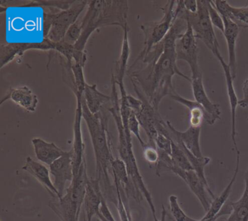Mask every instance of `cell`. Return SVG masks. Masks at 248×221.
<instances>
[{"mask_svg": "<svg viewBox=\"0 0 248 221\" xmlns=\"http://www.w3.org/2000/svg\"><path fill=\"white\" fill-rule=\"evenodd\" d=\"M189 23L187 21V29L175 42L177 61H184L190 67L191 80L202 77L198 63L197 41Z\"/></svg>", "mask_w": 248, "mask_h": 221, "instance_id": "8", "label": "cell"}, {"mask_svg": "<svg viewBox=\"0 0 248 221\" xmlns=\"http://www.w3.org/2000/svg\"><path fill=\"white\" fill-rule=\"evenodd\" d=\"M76 0H34L30 1L24 4L21 7L24 8H31V7H46L49 9L61 10V11H66L69 9L75 3Z\"/></svg>", "mask_w": 248, "mask_h": 221, "instance_id": "27", "label": "cell"}, {"mask_svg": "<svg viewBox=\"0 0 248 221\" xmlns=\"http://www.w3.org/2000/svg\"><path fill=\"white\" fill-rule=\"evenodd\" d=\"M217 60L220 62L223 72H224L225 79H226V90H227V95L229 97V104H230L231 116H232V131H231V137L233 142V148H234L236 154H240L239 148H238L237 142H236V109L239 105V100L237 95L233 87V80L232 78V72L229 65L226 64L223 60L221 54L217 55L216 56Z\"/></svg>", "mask_w": 248, "mask_h": 221, "instance_id": "14", "label": "cell"}, {"mask_svg": "<svg viewBox=\"0 0 248 221\" xmlns=\"http://www.w3.org/2000/svg\"><path fill=\"white\" fill-rule=\"evenodd\" d=\"M175 3L176 1H168L164 8V16L162 19L155 22L144 23L140 26V30L144 34V43L143 49L133 65L142 62L149 51L166 37L177 18L175 14Z\"/></svg>", "mask_w": 248, "mask_h": 221, "instance_id": "6", "label": "cell"}, {"mask_svg": "<svg viewBox=\"0 0 248 221\" xmlns=\"http://www.w3.org/2000/svg\"><path fill=\"white\" fill-rule=\"evenodd\" d=\"M184 8L186 11L191 14H195L198 9V4L196 0H187V1H183Z\"/></svg>", "mask_w": 248, "mask_h": 221, "instance_id": "38", "label": "cell"}, {"mask_svg": "<svg viewBox=\"0 0 248 221\" xmlns=\"http://www.w3.org/2000/svg\"><path fill=\"white\" fill-rule=\"evenodd\" d=\"M224 21V35L227 45L228 55H229V65L232 72L233 81L236 78V41L239 34L240 27L233 22L232 20L227 18H223Z\"/></svg>", "mask_w": 248, "mask_h": 221, "instance_id": "18", "label": "cell"}, {"mask_svg": "<svg viewBox=\"0 0 248 221\" xmlns=\"http://www.w3.org/2000/svg\"></svg>", "mask_w": 248, "mask_h": 221, "instance_id": "42", "label": "cell"}, {"mask_svg": "<svg viewBox=\"0 0 248 221\" xmlns=\"http://www.w3.org/2000/svg\"><path fill=\"white\" fill-rule=\"evenodd\" d=\"M140 123H139L136 114L131 110V113H130V117H129L128 119V129L130 130V133L133 134L136 136L139 142H140L142 148H143L146 145V143H145L144 141L142 139L141 136H140Z\"/></svg>", "mask_w": 248, "mask_h": 221, "instance_id": "35", "label": "cell"}, {"mask_svg": "<svg viewBox=\"0 0 248 221\" xmlns=\"http://www.w3.org/2000/svg\"><path fill=\"white\" fill-rule=\"evenodd\" d=\"M82 118L85 120L95 158V178L101 186L103 194L107 200L117 204V196L114 190L115 186L111 184L110 175L111 173V164L115 158L111 151V139L108 130V117L104 110V107L97 114L91 113L85 97H82Z\"/></svg>", "mask_w": 248, "mask_h": 221, "instance_id": "2", "label": "cell"}, {"mask_svg": "<svg viewBox=\"0 0 248 221\" xmlns=\"http://www.w3.org/2000/svg\"><path fill=\"white\" fill-rule=\"evenodd\" d=\"M83 68L84 67L82 65L76 63V62H72V72H73L75 84H76L77 88H78V91H78L80 94H84L85 85L87 84L85 82V76H84Z\"/></svg>", "mask_w": 248, "mask_h": 221, "instance_id": "31", "label": "cell"}, {"mask_svg": "<svg viewBox=\"0 0 248 221\" xmlns=\"http://www.w3.org/2000/svg\"><path fill=\"white\" fill-rule=\"evenodd\" d=\"M88 1L76 0L69 9L55 13H44L43 36L54 43L62 41L69 29L78 21L79 15L88 7Z\"/></svg>", "mask_w": 248, "mask_h": 221, "instance_id": "5", "label": "cell"}, {"mask_svg": "<svg viewBox=\"0 0 248 221\" xmlns=\"http://www.w3.org/2000/svg\"><path fill=\"white\" fill-rule=\"evenodd\" d=\"M84 221H87L86 218L85 216H84Z\"/></svg>", "mask_w": 248, "mask_h": 221, "instance_id": "41", "label": "cell"}, {"mask_svg": "<svg viewBox=\"0 0 248 221\" xmlns=\"http://www.w3.org/2000/svg\"><path fill=\"white\" fill-rule=\"evenodd\" d=\"M81 34H82L81 20L78 19V21L69 29L63 40L72 46H75L80 38Z\"/></svg>", "mask_w": 248, "mask_h": 221, "instance_id": "32", "label": "cell"}, {"mask_svg": "<svg viewBox=\"0 0 248 221\" xmlns=\"http://www.w3.org/2000/svg\"><path fill=\"white\" fill-rule=\"evenodd\" d=\"M168 215V212L165 209V206L162 205V215H161V220L159 221L156 216H154V221H166V216Z\"/></svg>", "mask_w": 248, "mask_h": 221, "instance_id": "39", "label": "cell"}, {"mask_svg": "<svg viewBox=\"0 0 248 221\" xmlns=\"http://www.w3.org/2000/svg\"><path fill=\"white\" fill-rule=\"evenodd\" d=\"M84 97L88 109L93 114L99 113L104 108L105 104L111 102V96L106 95L100 92L95 84L90 85L86 84L84 91Z\"/></svg>", "mask_w": 248, "mask_h": 221, "instance_id": "22", "label": "cell"}, {"mask_svg": "<svg viewBox=\"0 0 248 221\" xmlns=\"http://www.w3.org/2000/svg\"><path fill=\"white\" fill-rule=\"evenodd\" d=\"M171 157L175 166L186 170L189 171L193 170L192 166L190 163L189 160L187 158L182 148L172 139V151H171Z\"/></svg>", "mask_w": 248, "mask_h": 221, "instance_id": "28", "label": "cell"}, {"mask_svg": "<svg viewBox=\"0 0 248 221\" xmlns=\"http://www.w3.org/2000/svg\"><path fill=\"white\" fill-rule=\"evenodd\" d=\"M143 150V157H144L145 160L151 165H155L156 167L159 158V151L156 147L149 143H146Z\"/></svg>", "mask_w": 248, "mask_h": 221, "instance_id": "34", "label": "cell"}, {"mask_svg": "<svg viewBox=\"0 0 248 221\" xmlns=\"http://www.w3.org/2000/svg\"><path fill=\"white\" fill-rule=\"evenodd\" d=\"M83 96V95H82ZM82 97H76L77 108L74 123V141L72 148V159H73L74 177H76L80 170L81 167L85 161V144L82 139Z\"/></svg>", "mask_w": 248, "mask_h": 221, "instance_id": "11", "label": "cell"}, {"mask_svg": "<svg viewBox=\"0 0 248 221\" xmlns=\"http://www.w3.org/2000/svg\"><path fill=\"white\" fill-rule=\"evenodd\" d=\"M172 140H173V139H172ZM175 142L182 148L183 151H184L186 155L187 158L189 160L191 166H192L193 170L197 173L200 180L205 185L206 187H207V190H208L209 195H210V196L213 198V200H214L216 197H215L214 193L210 190V186H209L207 178H206L205 173H204V168H205L206 166L208 165L209 163L211 161V158H210V157L205 156L198 158V157L193 155V154L184 146L182 142L178 140L175 141Z\"/></svg>", "mask_w": 248, "mask_h": 221, "instance_id": "25", "label": "cell"}, {"mask_svg": "<svg viewBox=\"0 0 248 221\" xmlns=\"http://www.w3.org/2000/svg\"><path fill=\"white\" fill-rule=\"evenodd\" d=\"M170 210L172 221H186L187 215L178 203V199L175 195H171L169 197Z\"/></svg>", "mask_w": 248, "mask_h": 221, "instance_id": "30", "label": "cell"}, {"mask_svg": "<svg viewBox=\"0 0 248 221\" xmlns=\"http://www.w3.org/2000/svg\"><path fill=\"white\" fill-rule=\"evenodd\" d=\"M50 174L54 178L55 187L59 192V199L65 194L66 183H72L74 179L73 159L72 151H66L64 155L50 166Z\"/></svg>", "mask_w": 248, "mask_h": 221, "instance_id": "10", "label": "cell"}, {"mask_svg": "<svg viewBox=\"0 0 248 221\" xmlns=\"http://www.w3.org/2000/svg\"><path fill=\"white\" fill-rule=\"evenodd\" d=\"M129 28L123 30V45L121 54L117 62V73L115 76L116 82L124 81V75L127 71V62L130 56V49L128 39Z\"/></svg>", "mask_w": 248, "mask_h": 221, "instance_id": "26", "label": "cell"}, {"mask_svg": "<svg viewBox=\"0 0 248 221\" xmlns=\"http://www.w3.org/2000/svg\"><path fill=\"white\" fill-rule=\"evenodd\" d=\"M169 97L189 110L190 126L195 128L201 127L203 120L205 121L206 113L202 107L197 102L187 100L179 95L176 91Z\"/></svg>", "mask_w": 248, "mask_h": 221, "instance_id": "23", "label": "cell"}, {"mask_svg": "<svg viewBox=\"0 0 248 221\" xmlns=\"http://www.w3.org/2000/svg\"><path fill=\"white\" fill-rule=\"evenodd\" d=\"M88 179L86 161H85L63 197L49 202V207L60 218L61 221H79Z\"/></svg>", "mask_w": 248, "mask_h": 221, "instance_id": "4", "label": "cell"}, {"mask_svg": "<svg viewBox=\"0 0 248 221\" xmlns=\"http://www.w3.org/2000/svg\"><path fill=\"white\" fill-rule=\"evenodd\" d=\"M236 167H235L234 171H233L232 178L229 181V184L227 185L224 190L220 193L218 197H216L214 200L212 202L210 205V209L206 212L205 215L203 217V219L205 220H214L216 221V216L217 214L221 210L223 207L232 193V187L233 184L236 181V177H237L238 173L239 171V164H240V154H236Z\"/></svg>", "mask_w": 248, "mask_h": 221, "instance_id": "21", "label": "cell"}, {"mask_svg": "<svg viewBox=\"0 0 248 221\" xmlns=\"http://www.w3.org/2000/svg\"><path fill=\"white\" fill-rule=\"evenodd\" d=\"M155 145L158 151H162L171 155L172 151V139L162 135L158 134L156 139H155Z\"/></svg>", "mask_w": 248, "mask_h": 221, "instance_id": "36", "label": "cell"}, {"mask_svg": "<svg viewBox=\"0 0 248 221\" xmlns=\"http://www.w3.org/2000/svg\"><path fill=\"white\" fill-rule=\"evenodd\" d=\"M209 1L199 0L198 9L195 14L186 11V20L194 32L196 38L200 39L215 56L220 54L219 43L210 19L208 12Z\"/></svg>", "mask_w": 248, "mask_h": 221, "instance_id": "7", "label": "cell"}, {"mask_svg": "<svg viewBox=\"0 0 248 221\" xmlns=\"http://www.w3.org/2000/svg\"><path fill=\"white\" fill-rule=\"evenodd\" d=\"M22 170L33 176L53 198L59 199V192L50 178V170L46 166L31 157H27Z\"/></svg>", "mask_w": 248, "mask_h": 221, "instance_id": "16", "label": "cell"}, {"mask_svg": "<svg viewBox=\"0 0 248 221\" xmlns=\"http://www.w3.org/2000/svg\"><path fill=\"white\" fill-rule=\"evenodd\" d=\"M168 129L170 132L171 139L174 141H180L184 146L195 156L198 158L202 157L201 148H200V133L201 127L195 128L190 126L184 131L180 132L177 130L169 121H167Z\"/></svg>", "mask_w": 248, "mask_h": 221, "instance_id": "15", "label": "cell"}, {"mask_svg": "<svg viewBox=\"0 0 248 221\" xmlns=\"http://www.w3.org/2000/svg\"><path fill=\"white\" fill-rule=\"evenodd\" d=\"M104 196L101 190L100 183L96 180L88 179L86 185L85 199H84V208H85V217L87 221H92L93 217H96L100 212L101 198Z\"/></svg>", "mask_w": 248, "mask_h": 221, "instance_id": "17", "label": "cell"}, {"mask_svg": "<svg viewBox=\"0 0 248 221\" xmlns=\"http://www.w3.org/2000/svg\"><path fill=\"white\" fill-rule=\"evenodd\" d=\"M31 142L37 159L49 167L66 152L57 146L54 142H46L41 138H34Z\"/></svg>", "mask_w": 248, "mask_h": 221, "instance_id": "19", "label": "cell"}, {"mask_svg": "<svg viewBox=\"0 0 248 221\" xmlns=\"http://www.w3.org/2000/svg\"><path fill=\"white\" fill-rule=\"evenodd\" d=\"M128 2L124 0H93L88 1V10L81 19L82 34L75 47L79 51L85 48L95 30L115 26L122 30L129 28L127 24Z\"/></svg>", "mask_w": 248, "mask_h": 221, "instance_id": "3", "label": "cell"}, {"mask_svg": "<svg viewBox=\"0 0 248 221\" xmlns=\"http://www.w3.org/2000/svg\"><path fill=\"white\" fill-rule=\"evenodd\" d=\"M30 50L55 52V43L44 39L42 43H12L2 45L0 46V68L2 69L10 62L22 56Z\"/></svg>", "mask_w": 248, "mask_h": 221, "instance_id": "9", "label": "cell"}, {"mask_svg": "<svg viewBox=\"0 0 248 221\" xmlns=\"http://www.w3.org/2000/svg\"><path fill=\"white\" fill-rule=\"evenodd\" d=\"M191 83L194 101L197 102L205 112L206 123L209 125L215 124L220 119V106L209 99L204 89L202 77L192 79Z\"/></svg>", "mask_w": 248, "mask_h": 221, "instance_id": "13", "label": "cell"}, {"mask_svg": "<svg viewBox=\"0 0 248 221\" xmlns=\"http://www.w3.org/2000/svg\"><path fill=\"white\" fill-rule=\"evenodd\" d=\"M186 221H214V220H205L203 219V218H202L201 220H200V221H198V220H195L194 219V218H190V217H187Z\"/></svg>", "mask_w": 248, "mask_h": 221, "instance_id": "40", "label": "cell"}, {"mask_svg": "<svg viewBox=\"0 0 248 221\" xmlns=\"http://www.w3.org/2000/svg\"><path fill=\"white\" fill-rule=\"evenodd\" d=\"M245 180L242 196L236 202L229 203L231 213L227 221H248V167Z\"/></svg>", "mask_w": 248, "mask_h": 221, "instance_id": "24", "label": "cell"}, {"mask_svg": "<svg viewBox=\"0 0 248 221\" xmlns=\"http://www.w3.org/2000/svg\"><path fill=\"white\" fill-rule=\"evenodd\" d=\"M170 171L178 176L188 185L190 190L195 195L203 209L207 212L210 209L212 202L208 198V190L205 185L200 180L197 173L194 170L186 171L175 165L170 168Z\"/></svg>", "mask_w": 248, "mask_h": 221, "instance_id": "12", "label": "cell"}, {"mask_svg": "<svg viewBox=\"0 0 248 221\" xmlns=\"http://www.w3.org/2000/svg\"><path fill=\"white\" fill-rule=\"evenodd\" d=\"M185 11L178 15L169 33L162 40L164 50L157 62L155 65H144L143 68L132 70L130 75L132 84L143 92L156 110H159V103L164 97L175 92L172 78L175 75L191 82V78L178 69L175 52V42L187 29Z\"/></svg>", "mask_w": 248, "mask_h": 221, "instance_id": "1", "label": "cell"}, {"mask_svg": "<svg viewBox=\"0 0 248 221\" xmlns=\"http://www.w3.org/2000/svg\"><path fill=\"white\" fill-rule=\"evenodd\" d=\"M8 100L31 113L36 111L39 102L37 96L28 86L11 88L8 95L2 99L1 104Z\"/></svg>", "mask_w": 248, "mask_h": 221, "instance_id": "20", "label": "cell"}, {"mask_svg": "<svg viewBox=\"0 0 248 221\" xmlns=\"http://www.w3.org/2000/svg\"><path fill=\"white\" fill-rule=\"evenodd\" d=\"M229 13V19L236 23L239 27L248 28V5L242 8H235L230 5Z\"/></svg>", "mask_w": 248, "mask_h": 221, "instance_id": "29", "label": "cell"}, {"mask_svg": "<svg viewBox=\"0 0 248 221\" xmlns=\"http://www.w3.org/2000/svg\"><path fill=\"white\" fill-rule=\"evenodd\" d=\"M242 91H243V98L242 100H239V105L241 107L245 108L248 106V78L245 80V83H244Z\"/></svg>", "mask_w": 248, "mask_h": 221, "instance_id": "37", "label": "cell"}, {"mask_svg": "<svg viewBox=\"0 0 248 221\" xmlns=\"http://www.w3.org/2000/svg\"><path fill=\"white\" fill-rule=\"evenodd\" d=\"M208 12L209 17H210V19L213 25L216 27V28L218 29L222 33H224V21H223L221 16L220 15L216 8H215L212 1H209Z\"/></svg>", "mask_w": 248, "mask_h": 221, "instance_id": "33", "label": "cell"}, {"mask_svg": "<svg viewBox=\"0 0 248 221\" xmlns=\"http://www.w3.org/2000/svg\"></svg>", "mask_w": 248, "mask_h": 221, "instance_id": "43", "label": "cell"}]
</instances>
